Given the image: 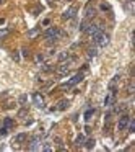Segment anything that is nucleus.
Returning <instances> with one entry per match:
<instances>
[{
  "label": "nucleus",
  "instance_id": "11",
  "mask_svg": "<svg viewBox=\"0 0 135 152\" xmlns=\"http://www.w3.org/2000/svg\"><path fill=\"white\" fill-rule=\"evenodd\" d=\"M116 96H117V93H116V92L109 93V95L104 98V106H114L116 105Z\"/></svg>",
  "mask_w": 135,
  "mask_h": 152
},
{
  "label": "nucleus",
  "instance_id": "5",
  "mask_svg": "<svg viewBox=\"0 0 135 152\" xmlns=\"http://www.w3.org/2000/svg\"><path fill=\"white\" fill-rule=\"evenodd\" d=\"M41 144H43V141H41L39 136H33L31 141H30V144H28V151H39Z\"/></svg>",
  "mask_w": 135,
  "mask_h": 152
},
{
  "label": "nucleus",
  "instance_id": "10",
  "mask_svg": "<svg viewBox=\"0 0 135 152\" xmlns=\"http://www.w3.org/2000/svg\"><path fill=\"white\" fill-rule=\"evenodd\" d=\"M77 12H78V8H77V7H70V8H67V10L62 13V18H64V20H72V18L77 15Z\"/></svg>",
  "mask_w": 135,
  "mask_h": 152
},
{
  "label": "nucleus",
  "instance_id": "16",
  "mask_svg": "<svg viewBox=\"0 0 135 152\" xmlns=\"http://www.w3.org/2000/svg\"><path fill=\"white\" fill-rule=\"evenodd\" d=\"M85 141H86V139H85V136H83V134H80L78 137L75 139V144L80 147V145H83V144H85Z\"/></svg>",
  "mask_w": 135,
  "mask_h": 152
},
{
  "label": "nucleus",
  "instance_id": "18",
  "mask_svg": "<svg viewBox=\"0 0 135 152\" xmlns=\"http://www.w3.org/2000/svg\"><path fill=\"white\" fill-rule=\"evenodd\" d=\"M41 70H43V72H51V70H54V67L51 66V64H43Z\"/></svg>",
  "mask_w": 135,
  "mask_h": 152
},
{
  "label": "nucleus",
  "instance_id": "19",
  "mask_svg": "<svg viewBox=\"0 0 135 152\" xmlns=\"http://www.w3.org/2000/svg\"><path fill=\"white\" fill-rule=\"evenodd\" d=\"M88 25H90V21H88V20H83L82 23H80V31H86Z\"/></svg>",
  "mask_w": 135,
  "mask_h": 152
},
{
  "label": "nucleus",
  "instance_id": "31",
  "mask_svg": "<svg viewBox=\"0 0 135 152\" xmlns=\"http://www.w3.org/2000/svg\"><path fill=\"white\" fill-rule=\"evenodd\" d=\"M21 51H23V56H25V57H28V56H30V51H28V48H23Z\"/></svg>",
  "mask_w": 135,
  "mask_h": 152
},
{
  "label": "nucleus",
  "instance_id": "28",
  "mask_svg": "<svg viewBox=\"0 0 135 152\" xmlns=\"http://www.w3.org/2000/svg\"><path fill=\"white\" fill-rule=\"evenodd\" d=\"M12 57H13V59L18 62V61H20V54H18V51H15V53H13V56H12Z\"/></svg>",
  "mask_w": 135,
  "mask_h": 152
},
{
  "label": "nucleus",
  "instance_id": "29",
  "mask_svg": "<svg viewBox=\"0 0 135 152\" xmlns=\"http://www.w3.org/2000/svg\"><path fill=\"white\" fill-rule=\"evenodd\" d=\"M28 115V110H21V111H18V116H20V118H21V116H26Z\"/></svg>",
  "mask_w": 135,
  "mask_h": 152
},
{
  "label": "nucleus",
  "instance_id": "14",
  "mask_svg": "<svg viewBox=\"0 0 135 152\" xmlns=\"http://www.w3.org/2000/svg\"><path fill=\"white\" fill-rule=\"evenodd\" d=\"M15 126V121L12 118H5L4 119V128H7V129H12Z\"/></svg>",
  "mask_w": 135,
  "mask_h": 152
},
{
  "label": "nucleus",
  "instance_id": "17",
  "mask_svg": "<svg viewBox=\"0 0 135 152\" xmlns=\"http://www.w3.org/2000/svg\"><path fill=\"white\" fill-rule=\"evenodd\" d=\"M69 56H70V54L67 53V51H64V53H60V54H59V61H60V62H64V61L69 59Z\"/></svg>",
  "mask_w": 135,
  "mask_h": 152
},
{
  "label": "nucleus",
  "instance_id": "9",
  "mask_svg": "<svg viewBox=\"0 0 135 152\" xmlns=\"http://www.w3.org/2000/svg\"><path fill=\"white\" fill-rule=\"evenodd\" d=\"M31 98H33V103H34V105L39 106V108H44V106H46V105H44V96L41 95L39 92L33 93V96H31Z\"/></svg>",
  "mask_w": 135,
  "mask_h": 152
},
{
  "label": "nucleus",
  "instance_id": "24",
  "mask_svg": "<svg viewBox=\"0 0 135 152\" xmlns=\"http://www.w3.org/2000/svg\"><path fill=\"white\" fill-rule=\"evenodd\" d=\"M7 132H8V129H7V128H4V126L0 128V136H2V137H4V136H7Z\"/></svg>",
  "mask_w": 135,
  "mask_h": 152
},
{
  "label": "nucleus",
  "instance_id": "15",
  "mask_svg": "<svg viewBox=\"0 0 135 152\" xmlns=\"http://www.w3.org/2000/svg\"><path fill=\"white\" fill-rule=\"evenodd\" d=\"M39 33H41V30H39V28H34V30L28 31V38H31V39H34V38H36Z\"/></svg>",
  "mask_w": 135,
  "mask_h": 152
},
{
  "label": "nucleus",
  "instance_id": "13",
  "mask_svg": "<svg viewBox=\"0 0 135 152\" xmlns=\"http://www.w3.org/2000/svg\"><path fill=\"white\" fill-rule=\"evenodd\" d=\"M69 105H70V102H69V100H60V102L57 103L56 110H59V111H64V110H67V108H69Z\"/></svg>",
  "mask_w": 135,
  "mask_h": 152
},
{
  "label": "nucleus",
  "instance_id": "4",
  "mask_svg": "<svg viewBox=\"0 0 135 152\" xmlns=\"http://www.w3.org/2000/svg\"><path fill=\"white\" fill-rule=\"evenodd\" d=\"M129 121H130V116L125 115V113H122L121 118H119V121H117V129L119 131H127Z\"/></svg>",
  "mask_w": 135,
  "mask_h": 152
},
{
  "label": "nucleus",
  "instance_id": "21",
  "mask_svg": "<svg viewBox=\"0 0 135 152\" xmlns=\"http://www.w3.org/2000/svg\"><path fill=\"white\" fill-rule=\"evenodd\" d=\"M93 113H95V110H93V108H90V110H88V111H86V113H85V119H86V121H90V119H91V116H93Z\"/></svg>",
  "mask_w": 135,
  "mask_h": 152
},
{
  "label": "nucleus",
  "instance_id": "25",
  "mask_svg": "<svg viewBox=\"0 0 135 152\" xmlns=\"http://www.w3.org/2000/svg\"><path fill=\"white\" fill-rule=\"evenodd\" d=\"M93 145H95V141H93V139H90V141H86V149H91Z\"/></svg>",
  "mask_w": 135,
  "mask_h": 152
},
{
  "label": "nucleus",
  "instance_id": "12",
  "mask_svg": "<svg viewBox=\"0 0 135 152\" xmlns=\"http://www.w3.org/2000/svg\"><path fill=\"white\" fill-rule=\"evenodd\" d=\"M26 139H28V134H26V132H20V134H17V136L13 137L12 144H17V145H18V144H23Z\"/></svg>",
  "mask_w": 135,
  "mask_h": 152
},
{
  "label": "nucleus",
  "instance_id": "27",
  "mask_svg": "<svg viewBox=\"0 0 135 152\" xmlns=\"http://www.w3.org/2000/svg\"><path fill=\"white\" fill-rule=\"evenodd\" d=\"M26 100H28L26 95H21V96H20V103H21V105H25V103H26Z\"/></svg>",
  "mask_w": 135,
  "mask_h": 152
},
{
  "label": "nucleus",
  "instance_id": "8",
  "mask_svg": "<svg viewBox=\"0 0 135 152\" xmlns=\"http://www.w3.org/2000/svg\"><path fill=\"white\" fill-rule=\"evenodd\" d=\"M95 15H96L95 5H93V4H88V5H86V10H85V20L91 21V18H95Z\"/></svg>",
  "mask_w": 135,
  "mask_h": 152
},
{
  "label": "nucleus",
  "instance_id": "2",
  "mask_svg": "<svg viewBox=\"0 0 135 152\" xmlns=\"http://www.w3.org/2000/svg\"><path fill=\"white\" fill-rule=\"evenodd\" d=\"M60 34H62V33H60V30H59V28H56V26H51V28H47V30L44 31V38H46L47 41H56Z\"/></svg>",
  "mask_w": 135,
  "mask_h": 152
},
{
  "label": "nucleus",
  "instance_id": "33",
  "mask_svg": "<svg viewBox=\"0 0 135 152\" xmlns=\"http://www.w3.org/2000/svg\"><path fill=\"white\" fill-rule=\"evenodd\" d=\"M127 2H134V0H127Z\"/></svg>",
  "mask_w": 135,
  "mask_h": 152
},
{
  "label": "nucleus",
  "instance_id": "32",
  "mask_svg": "<svg viewBox=\"0 0 135 152\" xmlns=\"http://www.w3.org/2000/svg\"><path fill=\"white\" fill-rule=\"evenodd\" d=\"M4 2H5V0H0V5H2V4H4Z\"/></svg>",
  "mask_w": 135,
  "mask_h": 152
},
{
  "label": "nucleus",
  "instance_id": "26",
  "mask_svg": "<svg viewBox=\"0 0 135 152\" xmlns=\"http://www.w3.org/2000/svg\"><path fill=\"white\" fill-rule=\"evenodd\" d=\"M43 61H44V54H38V56H36V62H43Z\"/></svg>",
  "mask_w": 135,
  "mask_h": 152
},
{
  "label": "nucleus",
  "instance_id": "22",
  "mask_svg": "<svg viewBox=\"0 0 135 152\" xmlns=\"http://www.w3.org/2000/svg\"><path fill=\"white\" fill-rule=\"evenodd\" d=\"M8 33H10V30H0V41L5 39L8 36Z\"/></svg>",
  "mask_w": 135,
  "mask_h": 152
},
{
  "label": "nucleus",
  "instance_id": "1",
  "mask_svg": "<svg viewBox=\"0 0 135 152\" xmlns=\"http://www.w3.org/2000/svg\"><path fill=\"white\" fill-rule=\"evenodd\" d=\"M91 38H93V43H95L96 46H99V48H104V46L109 44V34L104 33L103 30L98 31V33H95Z\"/></svg>",
  "mask_w": 135,
  "mask_h": 152
},
{
  "label": "nucleus",
  "instance_id": "30",
  "mask_svg": "<svg viewBox=\"0 0 135 152\" xmlns=\"http://www.w3.org/2000/svg\"><path fill=\"white\" fill-rule=\"evenodd\" d=\"M101 10H104V12L106 10H111V7H109L108 4H101Z\"/></svg>",
  "mask_w": 135,
  "mask_h": 152
},
{
  "label": "nucleus",
  "instance_id": "3",
  "mask_svg": "<svg viewBox=\"0 0 135 152\" xmlns=\"http://www.w3.org/2000/svg\"><path fill=\"white\" fill-rule=\"evenodd\" d=\"M82 80H83V74L80 72V74H77L75 77H72V79H70V80H69V82H67V83H64V85L60 87V88H62V90L72 88L73 85H77V83H78V82H82Z\"/></svg>",
  "mask_w": 135,
  "mask_h": 152
},
{
  "label": "nucleus",
  "instance_id": "6",
  "mask_svg": "<svg viewBox=\"0 0 135 152\" xmlns=\"http://www.w3.org/2000/svg\"><path fill=\"white\" fill-rule=\"evenodd\" d=\"M103 25H98V23H91V21H90V25H88V28H86V31L85 33H88L90 36H93V34L95 33H98V31H101L103 30Z\"/></svg>",
  "mask_w": 135,
  "mask_h": 152
},
{
  "label": "nucleus",
  "instance_id": "7",
  "mask_svg": "<svg viewBox=\"0 0 135 152\" xmlns=\"http://www.w3.org/2000/svg\"><path fill=\"white\" fill-rule=\"evenodd\" d=\"M69 70H70V61H67V62H64L62 66H59L57 67V75L59 77H64V75H67L69 74Z\"/></svg>",
  "mask_w": 135,
  "mask_h": 152
},
{
  "label": "nucleus",
  "instance_id": "23",
  "mask_svg": "<svg viewBox=\"0 0 135 152\" xmlns=\"http://www.w3.org/2000/svg\"><path fill=\"white\" fill-rule=\"evenodd\" d=\"M127 93H129V95H132V93H134V80H132V82L129 83V87H127Z\"/></svg>",
  "mask_w": 135,
  "mask_h": 152
},
{
  "label": "nucleus",
  "instance_id": "20",
  "mask_svg": "<svg viewBox=\"0 0 135 152\" xmlns=\"http://www.w3.org/2000/svg\"><path fill=\"white\" fill-rule=\"evenodd\" d=\"M95 56H98V49L90 48V49H88V57H95Z\"/></svg>",
  "mask_w": 135,
  "mask_h": 152
}]
</instances>
